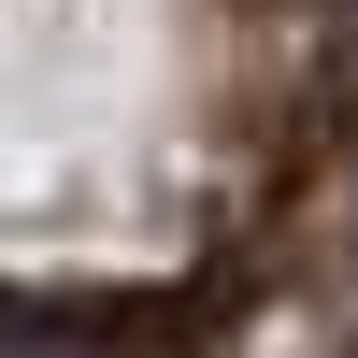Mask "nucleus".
Instances as JSON below:
<instances>
[{
	"label": "nucleus",
	"mask_w": 358,
	"mask_h": 358,
	"mask_svg": "<svg viewBox=\"0 0 358 358\" xmlns=\"http://www.w3.org/2000/svg\"><path fill=\"white\" fill-rule=\"evenodd\" d=\"M0 358H86L72 330H43V315H0Z\"/></svg>",
	"instance_id": "nucleus-1"
}]
</instances>
